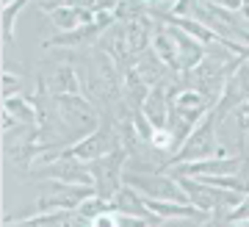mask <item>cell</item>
<instances>
[{"instance_id":"cell-1","label":"cell","mask_w":249,"mask_h":227,"mask_svg":"<svg viewBox=\"0 0 249 227\" xmlns=\"http://www.w3.org/2000/svg\"><path fill=\"white\" fill-rule=\"evenodd\" d=\"M216 125H219V119H216V114L211 111L202 122L191 131V136L186 139V144H183V147H180L178 152L163 164V169H175V166H183V164H196V161L216 158V152H219Z\"/></svg>"},{"instance_id":"cell-2","label":"cell","mask_w":249,"mask_h":227,"mask_svg":"<svg viewBox=\"0 0 249 227\" xmlns=\"http://www.w3.org/2000/svg\"><path fill=\"white\" fill-rule=\"evenodd\" d=\"M124 186H130L133 191H139L147 200H163V202H183L191 205L183 191V186L178 183V177L163 175V172H127L124 169L122 177Z\"/></svg>"},{"instance_id":"cell-3","label":"cell","mask_w":249,"mask_h":227,"mask_svg":"<svg viewBox=\"0 0 249 227\" xmlns=\"http://www.w3.org/2000/svg\"><path fill=\"white\" fill-rule=\"evenodd\" d=\"M119 150V136H116V128L114 125H100L94 133L89 136H80L75 144L61 150V158H72L78 164H94L100 158L111 155Z\"/></svg>"},{"instance_id":"cell-4","label":"cell","mask_w":249,"mask_h":227,"mask_svg":"<svg viewBox=\"0 0 249 227\" xmlns=\"http://www.w3.org/2000/svg\"><path fill=\"white\" fill-rule=\"evenodd\" d=\"M127 158L130 155L119 147L116 152H111V155H106V158H100V161H94V164H89L91 177H94V191H97L100 200L111 202L116 197V191L124 186L122 177H124Z\"/></svg>"},{"instance_id":"cell-5","label":"cell","mask_w":249,"mask_h":227,"mask_svg":"<svg viewBox=\"0 0 249 227\" xmlns=\"http://www.w3.org/2000/svg\"><path fill=\"white\" fill-rule=\"evenodd\" d=\"M55 100V114L70 131L75 133H83L89 136L100 128V116H97V108L86 100L83 95H72V97H53Z\"/></svg>"},{"instance_id":"cell-6","label":"cell","mask_w":249,"mask_h":227,"mask_svg":"<svg viewBox=\"0 0 249 227\" xmlns=\"http://www.w3.org/2000/svg\"><path fill=\"white\" fill-rule=\"evenodd\" d=\"M42 9L50 14V22L58 28V34H75L80 28L94 22V11L83 3H42Z\"/></svg>"},{"instance_id":"cell-7","label":"cell","mask_w":249,"mask_h":227,"mask_svg":"<svg viewBox=\"0 0 249 227\" xmlns=\"http://www.w3.org/2000/svg\"><path fill=\"white\" fill-rule=\"evenodd\" d=\"M244 158L230 155V158H208V161H196V164H183L172 169V177H194V180H205V177H230L238 175Z\"/></svg>"},{"instance_id":"cell-8","label":"cell","mask_w":249,"mask_h":227,"mask_svg":"<svg viewBox=\"0 0 249 227\" xmlns=\"http://www.w3.org/2000/svg\"><path fill=\"white\" fill-rule=\"evenodd\" d=\"M180 89L175 86L172 89L166 80L160 83V86L150 89V97H147V103H144L142 114L147 116V122L155 128V131H163V128H169V114H172V100L178 95Z\"/></svg>"},{"instance_id":"cell-9","label":"cell","mask_w":249,"mask_h":227,"mask_svg":"<svg viewBox=\"0 0 249 227\" xmlns=\"http://www.w3.org/2000/svg\"><path fill=\"white\" fill-rule=\"evenodd\" d=\"M42 177H53L55 183H67V186H86V189H94V177H91L89 164H78L72 158H58L55 164L45 166Z\"/></svg>"},{"instance_id":"cell-10","label":"cell","mask_w":249,"mask_h":227,"mask_svg":"<svg viewBox=\"0 0 249 227\" xmlns=\"http://www.w3.org/2000/svg\"><path fill=\"white\" fill-rule=\"evenodd\" d=\"M39 89H45L50 97H72V95H80V78L75 67L58 64L47 75L39 78Z\"/></svg>"},{"instance_id":"cell-11","label":"cell","mask_w":249,"mask_h":227,"mask_svg":"<svg viewBox=\"0 0 249 227\" xmlns=\"http://www.w3.org/2000/svg\"><path fill=\"white\" fill-rule=\"evenodd\" d=\"M169 28L172 39H175V44H178V58H180V72H194L199 64L205 61V56H208V47H205L202 42H196L194 36H188L186 31H180V28L175 25H166Z\"/></svg>"},{"instance_id":"cell-12","label":"cell","mask_w":249,"mask_h":227,"mask_svg":"<svg viewBox=\"0 0 249 227\" xmlns=\"http://www.w3.org/2000/svg\"><path fill=\"white\" fill-rule=\"evenodd\" d=\"M147 97H150V86H147V83L136 75L133 67H130V70L122 75V103L130 108V114H139L144 108V103H147Z\"/></svg>"},{"instance_id":"cell-13","label":"cell","mask_w":249,"mask_h":227,"mask_svg":"<svg viewBox=\"0 0 249 227\" xmlns=\"http://www.w3.org/2000/svg\"><path fill=\"white\" fill-rule=\"evenodd\" d=\"M111 210H114V213H122V216L155 219L150 210H147V205H144V197L139 191H133L130 186H122V189L116 191V197L111 200Z\"/></svg>"},{"instance_id":"cell-14","label":"cell","mask_w":249,"mask_h":227,"mask_svg":"<svg viewBox=\"0 0 249 227\" xmlns=\"http://www.w3.org/2000/svg\"><path fill=\"white\" fill-rule=\"evenodd\" d=\"M150 50L158 56L160 61H163V67L172 72H180V58H178V44H175V39H172L169 28H155V36H152V44Z\"/></svg>"},{"instance_id":"cell-15","label":"cell","mask_w":249,"mask_h":227,"mask_svg":"<svg viewBox=\"0 0 249 227\" xmlns=\"http://www.w3.org/2000/svg\"><path fill=\"white\" fill-rule=\"evenodd\" d=\"M133 70H136V75H139V78H142L150 89L160 86V83H163V75H166V67H163V61H160V58H158L152 50H147L144 56H139V58H136Z\"/></svg>"},{"instance_id":"cell-16","label":"cell","mask_w":249,"mask_h":227,"mask_svg":"<svg viewBox=\"0 0 249 227\" xmlns=\"http://www.w3.org/2000/svg\"><path fill=\"white\" fill-rule=\"evenodd\" d=\"M3 111L14 116L19 125H36V105L34 100H28V97H9V100H3Z\"/></svg>"},{"instance_id":"cell-17","label":"cell","mask_w":249,"mask_h":227,"mask_svg":"<svg viewBox=\"0 0 249 227\" xmlns=\"http://www.w3.org/2000/svg\"><path fill=\"white\" fill-rule=\"evenodd\" d=\"M25 9V0H11L3 3V14H0V25H3V44L14 42V25H17V14Z\"/></svg>"},{"instance_id":"cell-18","label":"cell","mask_w":249,"mask_h":227,"mask_svg":"<svg viewBox=\"0 0 249 227\" xmlns=\"http://www.w3.org/2000/svg\"><path fill=\"white\" fill-rule=\"evenodd\" d=\"M70 219H72V213H67V210H55V213H34V216H28V219H19L17 225L19 227H64Z\"/></svg>"},{"instance_id":"cell-19","label":"cell","mask_w":249,"mask_h":227,"mask_svg":"<svg viewBox=\"0 0 249 227\" xmlns=\"http://www.w3.org/2000/svg\"><path fill=\"white\" fill-rule=\"evenodd\" d=\"M108 210H111V202L100 200L97 194H94V197H89L86 202H80V208L75 210V213H78V219H83V222H94L100 213H108Z\"/></svg>"},{"instance_id":"cell-20","label":"cell","mask_w":249,"mask_h":227,"mask_svg":"<svg viewBox=\"0 0 249 227\" xmlns=\"http://www.w3.org/2000/svg\"><path fill=\"white\" fill-rule=\"evenodd\" d=\"M222 222H227L230 227H235V225H247L249 222V197H244V200L235 205V208L227 213V216L222 219Z\"/></svg>"},{"instance_id":"cell-21","label":"cell","mask_w":249,"mask_h":227,"mask_svg":"<svg viewBox=\"0 0 249 227\" xmlns=\"http://www.w3.org/2000/svg\"><path fill=\"white\" fill-rule=\"evenodd\" d=\"M19 92V78L17 75H11L9 70L3 72V100H9V97H17Z\"/></svg>"},{"instance_id":"cell-22","label":"cell","mask_w":249,"mask_h":227,"mask_svg":"<svg viewBox=\"0 0 249 227\" xmlns=\"http://www.w3.org/2000/svg\"><path fill=\"white\" fill-rule=\"evenodd\" d=\"M232 116H235V125H238V131L249 133V103L238 105V108L232 111Z\"/></svg>"},{"instance_id":"cell-23","label":"cell","mask_w":249,"mask_h":227,"mask_svg":"<svg viewBox=\"0 0 249 227\" xmlns=\"http://www.w3.org/2000/svg\"><path fill=\"white\" fill-rule=\"evenodd\" d=\"M89 227H119V219L114 210H108V213H100L94 222H89Z\"/></svg>"},{"instance_id":"cell-24","label":"cell","mask_w":249,"mask_h":227,"mask_svg":"<svg viewBox=\"0 0 249 227\" xmlns=\"http://www.w3.org/2000/svg\"><path fill=\"white\" fill-rule=\"evenodd\" d=\"M241 17H244V22L249 25V3H244V6H241Z\"/></svg>"},{"instance_id":"cell-25","label":"cell","mask_w":249,"mask_h":227,"mask_svg":"<svg viewBox=\"0 0 249 227\" xmlns=\"http://www.w3.org/2000/svg\"><path fill=\"white\" fill-rule=\"evenodd\" d=\"M205 227H222V225H219V222H208Z\"/></svg>"},{"instance_id":"cell-26","label":"cell","mask_w":249,"mask_h":227,"mask_svg":"<svg viewBox=\"0 0 249 227\" xmlns=\"http://www.w3.org/2000/svg\"><path fill=\"white\" fill-rule=\"evenodd\" d=\"M64 227H72V219H70V222H67V225H64Z\"/></svg>"},{"instance_id":"cell-27","label":"cell","mask_w":249,"mask_h":227,"mask_svg":"<svg viewBox=\"0 0 249 227\" xmlns=\"http://www.w3.org/2000/svg\"><path fill=\"white\" fill-rule=\"evenodd\" d=\"M247 136H249V133H247Z\"/></svg>"}]
</instances>
